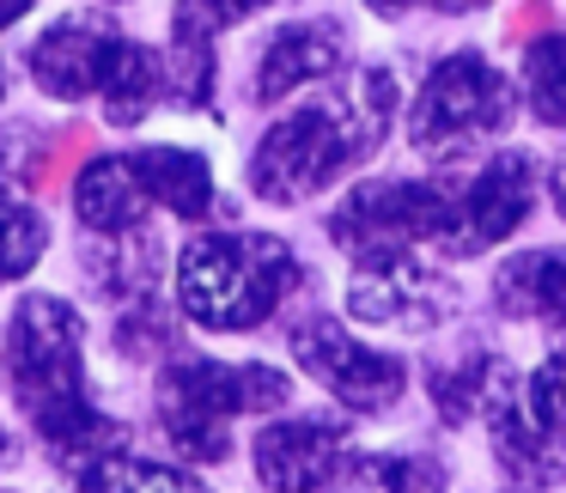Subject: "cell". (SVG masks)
Instances as JSON below:
<instances>
[{
  "instance_id": "5bb4252c",
  "label": "cell",
  "mask_w": 566,
  "mask_h": 493,
  "mask_svg": "<svg viewBox=\"0 0 566 493\" xmlns=\"http://www.w3.org/2000/svg\"><path fill=\"white\" fill-rule=\"evenodd\" d=\"M74 213L86 232H140L147 225V189L128 159H92L74 177Z\"/></svg>"
},
{
  "instance_id": "4316f807",
  "label": "cell",
  "mask_w": 566,
  "mask_h": 493,
  "mask_svg": "<svg viewBox=\"0 0 566 493\" xmlns=\"http://www.w3.org/2000/svg\"><path fill=\"white\" fill-rule=\"evenodd\" d=\"M427 7H439V13H475V7H488V0H427Z\"/></svg>"
},
{
  "instance_id": "d6986e66",
  "label": "cell",
  "mask_w": 566,
  "mask_h": 493,
  "mask_svg": "<svg viewBox=\"0 0 566 493\" xmlns=\"http://www.w3.org/2000/svg\"><path fill=\"white\" fill-rule=\"evenodd\" d=\"M80 493H208L196 475L184 469H165V463H147V457H98V463L80 469Z\"/></svg>"
},
{
  "instance_id": "6da1fadb",
  "label": "cell",
  "mask_w": 566,
  "mask_h": 493,
  "mask_svg": "<svg viewBox=\"0 0 566 493\" xmlns=\"http://www.w3.org/2000/svg\"><path fill=\"white\" fill-rule=\"evenodd\" d=\"M396 123V74L390 67H359L342 92L298 104L293 116L269 128L250 153V189L274 208L329 189L342 171H354Z\"/></svg>"
},
{
  "instance_id": "ffe728a7",
  "label": "cell",
  "mask_w": 566,
  "mask_h": 493,
  "mask_svg": "<svg viewBox=\"0 0 566 493\" xmlns=\"http://www.w3.org/2000/svg\"><path fill=\"white\" fill-rule=\"evenodd\" d=\"M493 371H500V359L493 354H457V359H432V408H439L451 427H463V420L481 415V402H488V384Z\"/></svg>"
},
{
  "instance_id": "7402d4cb",
  "label": "cell",
  "mask_w": 566,
  "mask_h": 493,
  "mask_svg": "<svg viewBox=\"0 0 566 493\" xmlns=\"http://www.w3.org/2000/svg\"><path fill=\"white\" fill-rule=\"evenodd\" d=\"M524 86H530V111H536V123L566 128V31L536 38L524 50Z\"/></svg>"
},
{
  "instance_id": "f546056e",
  "label": "cell",
  "mask_w": 566,
  "mask_h": 493,
  "mask_svg": "<svg viewBox=\"0 0 566 493\" xmlns=\"http://www.w3.org/2000/svg\"><path fill=\"white\" fill-rule=\"evenodd\" d=\"M0 457H7V432H0Z\"/></svg>"
},
{
  "instance_id": "d4e9b609",
  "label": "cell",
  "mask_w": 566,
  "mask_h": 493,
  "mask_svg": "<svg viewBox=\"0 0 566 493\" xmlns=\"http://www.w3.org/2000/svg\"><path fill=\"white\" fill-rule=\"evenodd\" d=\"M548 189H554V208H560V220H566V153L554 159V177H548Z\"/></svg>"
},
{
  "instance_id": "5b68a950",
  "label": "cell",
  "mask_w": 566,
  "mask_h": 493,
  "mask_svg": "<svg viewBox=\"0 0 566 493\" xmlns=\"http://www.w3.org/2000/svg\"><path fill=\"white\" fill-rule=\"evenodd\" d=\"M512 123V86L488 55H444L427 74L415 111H408V140L427 159H451L463 147H481L488 135Z\"/></svg>"
},
{
  "instance_id": "cb8c5ba5",
  "label": "cell",
  "mask_w": 566,
  "mask_h": 493,
  "mask_svg": "<svg viewBox=\"0 0 566 493\" xmlns=\"http://www.w3.org/2000/svg\"><path fill=\"white\" fill-rule=\"evenodd\" d=\"M524 415L542 432H566V354H548L524 384Z\"/></svg>"
},
{
  "instance_id": "44dd1931",
  "label": "cell",
  "mask_w": 566,
  "mask_h": 493,
  "mask_svg": "<svg viewBox=\"0 0 566 493\" xmlns=\"http://www.w3.org/2000/svg\"><path fill=\"white\" fill-rule=\"evenodd\" d=\"M43 244H50V220L19 189H0V281H19L38 269Z\"/></svg>"
},
{
  "instance_id": "2e32d148",
  "label": "cell",
  "mask_w": 566,
  "mask_h": 493,
  "mask_svg": "<svg viewBox=\"0 0 566 493\" xmlns=\"http://www.w3.org/2000/svg\"><path fill=\"white\" fill-rule=\"evenodd\" d=\"M329 493H444V463L420 451H342Z\"/></svg>"
},
{
  "instance_id": "f1b7e54d",
  "label": "cell",
  "mask_w": 566,
  "mask_h": 493,
  "mask_svg": "<svg viewBox=\"0 0 566 493\" xmlns=\"http://www.w3.org/2000/svg\"><path fill=\"white\" fill-rule=\"evenodd\" d=\"M0 92H7V67H0Z\"/></svg>"
},
{
  "instance_id": "277c9868",
  "label": "cell",
  "mask_w": 566,
  "mask_h": 493,
  "mask_svg": "<svg viewBox=\"0 0 566 493\" xmlns=\"http://www.w3.org/2000/svg\"><path fill=\"white\" fill-rule=\"evenodd\" d=\"M7 384L31 420L86 396V329L67 298L25 293L7 323Z\"/></svg>"
},
{
  "instance_id": "52a82bcc",
  "label": "cell",
  "mask_w": 566,
  "mask_h": 493,
  "mask_svg": "<svg viewBox=\"0 0 566 493\" xmlns=\"http://www.w3.org/2000/svg\"><path fill=\"white\" fill-rule=\"evenodd\" d=\"M457 305L463 293L408 250H371L354 262L347 281V311L378 329H439L444 317H457Z\"/></svg>"
},
{
  "instance_id": "3957f363",
  "label": "cell",
  "mask_w": 566,
  "mask_h": 493,
  "mask_svg": "<svg viewBox=\"0 0 566 493\" xmlns=\"http://www.w3.org/2000/svg\"><path fill=\"white\" fill-rule=\"evenodd\" d=\"M293 384L274 366H232V359H177L159 371L153 390V415H159L165 439L196 463H220L232 451L226 427L238 415H274L286 408Z\"/></svg>"
},
{
  "instance_id": "30bf717a",
  "label": "cell",
  "mask_w": 566,
  "mask_h": 493,
  "mask_svg": "<svg viewBox=\"0 0 566 493\" xmlns=\"http://www.w3.org/2000/svg\"><path fill=\"white\" fill-rule=\"evenodd\" d=\"M347 451L342 420L329 415H293L256 432V475L269 493H317L329 487L335 463Z\"/></svg>"
},
{
  "instance_id": "ba28073f",
  "label": "cell",
  "mask_w": 566,
  "mask_h": 493,
  "mask_svg": "<svg viewBox=\"0 0 566 493\" xmlns=\"http://www.w3.org/2000/svg\"><path fill=\"white\" fill-rule=\"evenodd\" d=\"M286 347H293L298 371H311V378H317L342 408H354V415H384V408H396V396H402L408 366L396 354H384V347H366L359 335H347L342 323H323V317L298 323V329L286 335Z\"/></svg>"
},
{
  "instance_id": "8992f818",
  "label": "cell",
  "mask_w": 566,
  "mask_h": 493,
  "mask_svg": "<svg viewBox=\"0 0 566 493\" xmlns=\"http://www.w3.org/2000/svg\"><path fill=\"white\" fill-rule=\"evenodd\" d=\"M536 208V159L530 153H493L463 189H444V225L432 244L451 256H475V250L512 238Z\"/></svg>"
},
{
  "instance_id": "484cf974",
  "label": "cell",
  "mask_w": 566,
  "mask_h": 493,
  "mask_svg": "<svg viewBox=\"0 0 566 493\" xmlns=\"http://www.w3.org/2000/svg\"><path fill=\"white\" fill-rule=\"evenodd\" d=\"M25 13H31V0H0V31H7V25H19Z\"/></svg>"
},
{
  "instance_id": "7c38bea8",
  "label": "cell",
  "mask_w": 566,
  "mask_h": 493,
  "mask_svg": "<svg viewBox=\"0 0 566 493\" xmlns=\"http://www.w3.org/2000/svg\"><path fill=\"white\" fill-rule=\"evenodd\" d=\"M347 62V31L329 25V19H305V25H281L269 43H262L256 62V104H281L293 92L317 86V80L342 74Z\"/></svg>"
},
{
  "instance_id": "83f0119b",
  "label": "cell",
  "mask_w": 566,
  "mask_h": 493,
  "mask_svg": "<svg viewBox=\"0 0 566 493\" xmlns=\"http://www.w3.org/2000/svg\"><path fill=\"white\" fill-rule=\"evenodd\" d=\"M371 13H384V19H396V13H408V7H415V0H366Z\"/></svg>"
},
{
  "instance_id": "7a4b0ae2",
  "label": "cell",
  "mask_w": 566,
  "mask_h": 493,
  "mask_svg": "<svg viewBox=\"0 0 566 493\" xmlns=\"http://www.w3.org/2000/svg\"><path fill=\"white\" fill-rule=\"evenodd\" d=\"M298 281V256L274 232H208L177 256V305L201 329H256Z\"/></svg>"
},
{
  "instance_id": "9a60e30c",
  "label": "cell",
  "mask_w": 566,
  "mask_h": 493,
  "mask_svg": "<svg viewBox=\"0 0 566 493\" xmlns=\"http://www.w3.org/2000/svg\"><path fill=\"white\" fill-rule=\"evenodd\" d=\"M128 165H135L147 201H159V208L184 213V220H201V213L213 208V171H208L201 153H189V147H140Z\"/></svg>"
},
{
  "instance_id": "603a6c76",
  "label": "cell",
  "mask_w": 566,
  "mask_h": 493,
  "mask_svg": "<svg viewBox=\"0 0 566 493\" xmlns=\"http://www.w3.org/2000/svg\"><path fill=\"white\" fill-rule=\"evenodd\" d=\"M262 7H274V0H177V50H213L220 31H232L238 19L262 13Z\"/></svg>"
},
{
  "instance_id": "ac0fdd59",
  "label": "cell",
  "mask_w": 566,
  "mask_h": 493,
  "mask_svg": "<svg viewBox=\"0 0 566 493\" xmlns=\"http://www.w3.org/2000/svg\"><path fill=\"white\" fill-rule=\"evenodd\" d=\"M38 432H43V444H50V457L67 469H86V463H98V457H111L116 444H123V427H116L111 415H98L86 396L55 408V415H43Z\"/></svg>"
},
{
  "instance_id": "e0dca14e",
  "label": "cell",
  "mask_w": 566,
  "mask_h": 493,
  "mask_svg": "<svg viewBox=\"0 0 566 493\" xmlns=\"http://www.w3.org/2000/svg\"><path fill=\"white\" fill-rule=\"evenodd\" d=\"M165 92V55H153L147 43L135 38H116L111 62L98 74V98H104V116L111 123H140V116L159 104Z\"/></svg>"
},
{
  "instance_id": "8fae6325",
  "label": "cell",
  "mask_w": 566,
  "mask_h": 493,
  "mask_svg": "<svg viewBox=\"0 0 566 493\" xmlns=\"http://www.w3.org/2000/svg\"><path fill=\"white\" fill-rule=\"evenodd\" d=\"M116 38H123V31H116L104 13L55 19V25L38 38V50H31V80L62 104L98 98V74H104V62H111Z\"/></svg>"
},
{
  "instance_id": "9c48e42d",
  "label": "cell",
  "mask_w": 566,
  "mask_h": 493,
  "mask_svg": "<svg viewBox=\"0 0 566 493\" xmlns=\"http://www.w3.org/2000/svg\"><path fill=\"white\" fill-rule=\"evenodd\" d=\"M444 189L439 183H359L329 213V238L354 256L371 250H408L415 238H439Z\"/></svg>"
},
{
  "instance_id": "4fadbf2b",
  "label": "cell",
  "mask_w": 566,
  "mask_h": 493,
  "mask_svg": "<svg viewBox=\"0 0 566 493\" xmlns=\"http://www.w3.org/2000/svg\"><path fill=\"white\" fill-rule=\"evenodd\" d=\"M493 305L524 323H566V244L517 250L493 274Z\"/></svg>"
}]
</instances>
